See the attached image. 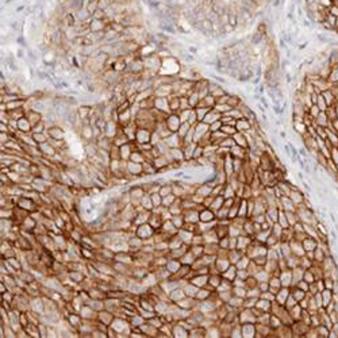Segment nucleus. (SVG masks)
I'll return each mask as SVG.
<instances>
[{
    "mask_svg": "<svg viewBox=\"0 0 338 338\" xmlns=\"http://www.w3.org/2000/svg\"><path fill=\"white\" fill-rule=\"evenodd\" d=\"M108 20V19H105ZM105 20H99V19H93L92 18L91 23L88 25V30L89 33H99V31H103L105 29Z\"/></svg>",
    "mask_w": 338,
    "mask_h": 338,
    "instance_id": "nucleus-1",
    "label": "nucleus"
},
{
    "mask_svg": "<svg viewBox=\"0 0 338 338\" xmlns=\"http://www.w3.org/2000/svg\"><path fill=\"white\" fill-rule=\"evenodd\" d=\"M219 119H221L219 112H218L217 110H210L208 111V114L206 115V118L203 119V122L204 123H207V125H211V123H214V122L219 121Z\"/></svg>",
    "mask_w": 338,
    "mask_h": 338,
    "instance_id": "nucleus-2",
    "label": "nucleus"
},
{
    "mask_svg": "<svg viewBox=\"0 0 338 338\" xmlns=\"http://www.w3.org/2000/svg\"><path fill=\"white\" fill-rule=\"evenodd\" d=\"M262 41H264V34L258 33L257 30L250 35V43L252 45H260V43H262Z\"/></svg>",
    "mask_w": 338,
    "mask_h": 338,
    "instance_id": "nucleus-3",
    "label": "nucleus"
},
{
    "mask_svg": "<svg viewBox=\"0 0 338 338\" xmlns=\"http://www.w3.org/2000/svg\"><path fill=\"white\" fill-rule=\"evenodd\" d=\"M85 8H87V11L92 15V14L99 8V0H92V2L87 3V4H85Z\"/></svg>",
    "mask_w": 338,
    "mask_h": 338,
    "instance_id": "nucleus-4",
    "label": "nucleus"
},
{
    "mask_svg": "<svg viewBox=\"0 0 338 338\" xmlns=\"http://www.w3.org/2000/svg\"><path fill=\"white\" fill-rule=\"evenodd\" d=\"M92 18H93V19H99V20H105V19H107V15H105L104 10L97 8L96 11L92 14Z\"/></svg>",
    "mask_w": 338,
    "mask_h": 338,
    "instance_id": "nucleus-5",
    "label": "nucleus"
},
{
    "mask_svg": "<svg viewBox=\"0 0 338 338\" xmlns=\"http://www.w3.org/2000/svg\"><path fill=\"white\" fill-rule=\"evenodd\" d=\"M29 127H30V122L27 121V119H25V118L19 119V122H18V129H20L22 131H27V130H29Z\"/></svg>",
    "mask_w": 338,
    "mask_h": 338,
    "instance_id": "nucleus-6",
    "label": "nucleus"
},
{
    "mask_svg": "<svg viewBox=\"0 0 338 338\" xmlns=\"http://www.w3.org/2000/svg\"><path fill=\"white\" fill-rule=\"evenodd\" d=\"M336 20H337L336 16H333L332 14H329V15H327L326 18H325V20H323V22H327L332 27H334V26H336Z\"/></svg>",
    "mask_w": 338,
    "mask_h": 338,
    "instance_id": "nucleus-7",
    "label": "nucleus"
},
{
    "mask_svg": "<svg viewBox=\"0 0 338 338\" xmlns=\"http://www.w3.org/2000/svg\"><path fill=\"white\" fill-rule=\"evenodd\" d=\"M316 39H319L320 42H323V43H330V42H333L332 38H329L327 35H323V34H318V35H316Z\"/></svg>",
    "mask_w": 338,
    "mask_h": 338,
    "instance_id": "nucleus-8",
    "label": "nucleus"
},
{
    "mask_svg": "<svg viewBox=\"0 0 338 338\" xmlns=\"http://www.w3.org/2000/svg\"><path fill=\"white\" fill-rule=\"evenodd\" d=\"M329 14H332L333 16H336V18H338V6L336 4H332L329 7Z\"/></svg>",
    "mask_w": 338,
    "mask_h": 338,
    "instance_id": "nucleus-9",
    "label": "nucleus"
},
{
    "mask_svg": "<svg viewBox=\"0 0 338 338\" xmlns=\"http://www.w3.org/2000/svg\"><path fill=\"white\" fill-rule=\"evenodd\" d=\"M235 30V27H233L230 25V23H227V25H223V33L225 34H230V33H233Z\"/></svg>",
    "mask_w": 338,
    "mask_h": 338,
    "instance_id": "nucleus-10",
    "label": "nucleus"
},
{
    "mask_svg": "<svg viewBox=\"0 0 338 338\" xmlns=\"http://www.w3.org/2000/svg\"><path fill=\"white\" fill-rule=\"evenodd\" d=\"M303 26H304V27H311L312 26V22L310 19L304 18V19H303Z\"/></svg>",
    "mask_w": 338,
    "mask_h": 338,
    "instance_id": "nucleus-11",
    "label": "nucleus"
},
{
    "mask_svg": "<svg viewBox=\"0 0 338 338\" xmlns=\"http://www.w3.org/2000/svg\"><path fill=\"white\" fill-rule=\"evenodd\" d=\"M260 103H261L262 105H264V107H265V108H269V104H268V101H267V99H265L264 96H261V97H260Z\"/></svg>",
    "mask_w": 338,
    "mask_h": 338,
    "instance_id": "nucleus-12",
    "label": "nucleus"
},
{
    "mask_svg": "<svg viewBox=\"0 0 338 338\" xmlns=\"http://www.w3.org/2000/svg\"><path fill=\"white\" fill-rule=\"evenodd\" d=\"M284 150H285V154L288 156V157H291V146H289V145H285V146H284Z\"/></svg>",
    "mask_w": 338,
    "mask_h": 338,
    "instance_id": "nucleus-13",
    "label": "nucleus"
},
{
    "mask_svg": "<svg viewBox=\"0 0 338 338\" xmlns=\"http://www.w3.org/2000/svg\"><path fill=\"white\" fill-rule=\"evenodd\" d=\"M211 76H213L215 80H218V81H221V83H226V80H225V78H222V77H219V76H217V74H211Z\"/></svg>",
    "mask_w": 338,
    "mask_h": 338,
    "instance_id": "nucleus-14",
    "label": "nucleus"
},
{
    "mask_svg": "<svg viewBox=\"0 0 338 338\" xmlns=\"http://www.w3.org/2000/svg\"><path fill=\"white\" fill-rule=\"evenodd\" d=\"M296 11H298V15H299V16H303V15H304V12H303V7L298 6V8H296Z\"/></svg>",
    "mask_w": 338,
    "mask_h": 338,
    "instance_id": "nucleus-15",
    "label": "nucleus"
},
{
    "mask_svg": "<svg viewBox=\"0 0 338 338\" xmlns=\"http://www.w3.org/2000/svg\"><path fill=\"white\" fill-rule=\"evenodd\" d=\"M258 92H260L261 95H262V93H264V92H265V88H264V85H262V84L260 85V88H258Z\"/></svg>",
    "mask_w": 338,
    "mask_h": 338,
    "instance_id": "nucleus-16",
    "label": "nucleus"
},
{
    "mask_svg": "<svg viewBox=\"0 0 338 338\" xmlns=\"http://www.w3.org/2000/svg\"><path fill=\"white\" fill-rule=\"evenodd\" d=\"M15 0H6L4 2V6H8V4H11V3H14Z\"/></svg>",
    "mask_w": 338,
    "mask_h": 338,
    "instance_id": "nucleus-17",
    "label": "nucleus"
},
{
    "mask_svg": "<svg viewBox=\"0 0 338 338\" xmlns=\"http://www.w3.org/2000/svg\"><path fill=\"white\" fill-rule=\"evenodd\" d=\"M296 3H298V4H300V3H302V0H295Z\"/></svg>",
    "mask_w": 338,
    "mask_h": 338,
    "instance_id": "nucleus-18",
    "label": "nucleus"
}]
</instances>
